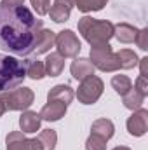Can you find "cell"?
Wrapping results in <instances>:
<instances>
[{
    "instance_id": "cell-4",
    "label": "cell",
    "mask_w": 148,
    "mask_h": 150,
    "mask_svg": "<svg viewBox=\"0 0 148 150\" xmlns=\"http://www.w3.org/2000/svg\"><path fill=\"white\" fill-rule=\"evenodd\" d=\"M35 100V93L30 87H16L11 91H4L0 93V103L4 105L5 112L7 110H26L28 107H32Z\"/></svg>"
},
{
    "instance_id": "cell-23",
    "label": "cell",
    "mask_w": 148,
    "mask_h": 150,
    "mask_svg": "<svg viewBox=\"0 0 148 150\" xmlns=\"http://www.w3.org/2000/svg\"><path fill=\"white\" fill-rule=\"evenodd\" d=\"M111 87L115 89L117 94L124 96V94L129 93V89L132 87V82H131V79H129L127 75H115V77L111 79Z\"/></svg>"
},
{
    "instance_id": "cell-9",
    "label": "cell",
    "mask_w": 148,
    "mask_h": 150,
    "mask_svg": "<svg viewBox=\"0 0 148 150\" xmlns=\"http://www.w3.org/2000/svg\"><path fill=\"white\" fill-rule=\"evenodd\" d=\"M58 143V133L54 129H44L37 138L30 140V150H54Z\"/></svg>"
},
{
    "instance_id": "cell-15",
    "label": "cell",
    "mask_w": 148,
    "mask_h": 150,
    "mask_svg": "<svg viewBox=\"0 0 148 150\" xmlns=\"http://www.w3.org/2000/svg\"><path fill=\"white\" fill-rule=\"evenodd\" d=\"M138 28L129 25V23H118V25H113V37L117 38L118 42L122 44H132L136 42L138 37Z\"/></svg>"
},
{
    "instance_id": "cell-14",
    "label": "cell",
    "mask_w": 148,
    "mask_h": 150,
    "mask_svg": "<svg viewBox=\"0 0 148 150\" xmlns=\"http://www.w3.org/2000/svg\"><path fill=\"white\" fill-rule=\"evenodd\" d=\"M70 72L73 75V79H77V80L82 82L84 79L94 75V67H92V63H91L87 58H75L73 61H72Z\"/></svg>"
},
{
    "instance_id": "cell-19",
    "label": "cell",
    "mask_w": 148,
    "mask_h": 150,
    "mask_svg": "<svg viewBox=\"0 0 148 150\" xmlns=\"http://www.w3.org/2000/svg\"><path fill=\"white\" fill-rule=\"evenodd\" d=\"M54 37H56V33H54L52 30L42 28V30H40V35H38L37 44H35L33 52H35V54H45V52H49L51 47L54 45Z\"/></svg>"
},
{
    "instance_id": "cell-3",
    "label": "cell",
    "mask_w": 148,
    "mask_h": 150,
    "mask_svg": "<svg viewBox=\"0 0 148 150\" xmlns=\"http://www.w3.org/2000/svg\"><path fill=\"white\" fill-rule=\"evenodd\" d=\"M25 77H26L25 61L14 56L0 54V93L19 87Z\"/></svg>"
},
{
    "instance_id": "cell-8",
    "label": "cell",
    "mask_w": 148,
    "mask_h": 150,
    "mask_svg": "<svg viewBox=\"0 0 148 150\" xmlns=\"http://www.w3.org/2000/svg\"><path fill=\"white\" fill-rule=\"evenodd\" d=\"M127 131L131 136H143L148 131V110L145 108H138L134 110L132 115L127 119Z\"/></svg>"
},
{
    "instance_id": "cell-30",
    "label": "cell",
    "mask_w": 148,
    "mask_h": 150,
    "mask_svg": "<svg viewBox=\"0 0 148 150\" xmlns=\"http://www.w3.org/2000/svg\"><path fill=\"white\" fill-rule=\"evenodd\" d=\"M2 4L9 7H19V5H25V0H2Z\"/></svg>"
},
{
    "instance_id": "cell-29",
    "label": "cell",
    "mask_w": 148,
    "mask_h": 150,
    "mask_svg": "<svg viewBox=\"0 0 148 150\" xmlns=\"http://www.w3.org/2000/svg\"><path fill=\"white\" fill-rule=\"evenodd\" d=\"M138 65H140V70H141L140 75L148 79V58H141V59L138 61Z\"/></svg>"
},
{
    "instance_id": "cell-27",
    "label": "cell",
    "mask_w": 148,
    "mask_h": 150,
    "mask_svg": "<svg viewBox=\"0 0 148 150\" xmlns=\"http://www.w3.org/2000/svg\"><path fill=\"white\" fill-rule=\"evenodd\" d=\"M136 44L141 51H147L148 49V28H143L138 32V37H136Z\"/></svg>"
},
{
    "instance_id": "cell-18",
    "label": "cell",
    "mask_w": 148,
    "mask_h": 150,
    "mask_svg": "<svg viewBox=\"0 0 148 150\" xmlns=\"http://www.w3.org/2000/svg\"><path fill=\"white\" fill-rule=\"evenodd\" d=\"M5 147L7 150H30V138L21 131H12L5 136Z\"/></svg>"
},
{
    "instance_id": "cell-22",
    "label": "cell",
    "mask_w": 148,
    "mask_h": 150,
    "mask_svg": "<svg viewBox=\"0 0 148 150\" xmlns=\"http://www.w3.org/2000/svg\"><path fill=\"white\" fill-rule=\"evenodd\" d=\"M25 67H26V77L33 79V80H40L45 77V67L42 61H38L35 58H28L25 61Z\"/></svg>"
},
{
    "instance_id": "cell-24",
    "label": "cell",
    "mask_w": 148,
    "mask_h": 150,
    "mask_svg": "<svg viewBox=\"0 0 148 150\" xmlns=\"http://www.w3.org/2000/svg\"><path fill=\"white\" fill-rule=\"evenodd\" d=\"M108 0H75V5L80 12H92V11H101L106 5Z\"/></svg>"
},
{
    "instance_id": "cell-20",
    "label": "cell",
    "mask_w": 148,
    "mask_h": 150,
    "mask_svg": "<svg viewBox=\"0 0 148 150\" xmlns=\"http://www.w3.org/2000/svg\"><path fill=\"white\" fill-rule=\"evenodd\" d=\"M115 54H117V59H118V68H122V70H131L140 61L138 54L134 51H131V49H120Z\"/></svg>"
},
{
    "instance_id": "cell-2",
    "label": "cell",
    "mask_w": 148,
    "mask_h": 150,
    "mask_svg": "<svg viewBox=\"0 0 148 150\" xmlns=\"http://www.w3.org/2000/svg\"><path fill=\"white\" fill-rule=\"evenodd\" d=\"M78 33L91 44V47L108 44L113 37V23L106 19H94L91 16H84L78 19Z\"/></svg>"
},
{
    "instance_id": "cell-1",
    "label": "cell",
    "mask_w": 148,
    "mask_h": 150,
    "mask_svg": "<svg viewBox=\"0 0 148 150\" xmlns=\"http://www.w3.org/2000/svg\"><path fill=\"white\" fill-rule=\"evenodd\" d=\"M44 21L25 7H9L0 2V49L16 56H28L33 52Z\"/></svg>"
},
{
    "instance_id": "cell-21",
    "label": "cell",
    "mask_w": 148,
    "mask_h": 150,
    "mask_svg": "<svg viewBox=\"0 0 148 150\" xmlns=\"http://www.w3.org/2000/svg\"><path fill=\"white\" fill-rule=\"evenodd\" d=\"M145 98H147L145 94H141L138 89L131 87L129 93H125V94L122 96V103H124V107L129 108V110H138V108H141Z\"/></svg>"
},
{
    "instance_id": "cell-25",
    "label": "cell",
    "mask_w": 148,
    "mask_h": 150,
    "mask_svg": "<svg viewBox=\"0 0 148 150\" xmlns=\"http://www.w3.org/2000/svg\"><path fill=\"white\" fill-rule=\"evenodd\" d=\"M85 150H106V140L96 134H91L85 142Z\"/></svg>"
},
{
    "instance_id": "cell-10",
    "label": "cell",
    "mask_w": 148,
    "mask_h": 150,
    "mask_svg": "<svg viewBox=\"0 0 148 150\" xmlns=\"http://www.w3.org/2000/svg\"><path fill=\"white\" fill-rule=\"evenodd\" d=\"M75 5V0H54V5L49 9V16L54 23H65L70 18V12Z\"/></svg>"
},
{
    "instance_id": "cell-32",
    "label": "cell",
    "mask_w": 148,
    "mask_h": 150,
    "mask_svg": "<svg viewBox=\"0 0 148 150\" xmlns=\"http://www.w3.org/2000/svg\"><path fill=\"white\" fill-rule=\"evenodd\" d=\"M113 150H131L129 147H115Z\"/></svg>"
},
{
    "instance_id": "cell-11",
    "label": "cell",
    "mask_w": 148,
    "mask_h": 150,
    "mask_svg": "<svg viewBox=\"0 0 148 150\" xmlns=\"http://www.w3.org/2000/svg\"><path fill=\"white\" fill-rule=\"evenodd\" d=\"M66 113V105L61 101H47L44 105V108L40 110V119L47 120V122H56L59 119H63Z\"/></svg>"
},
{
    "instance_id": "cell-26",
    "label": "cell",
    "mask_w": 148,
    "mask_h": 150,
    "mask_svg": "<svg viewBox=\"0 0 148 150\" xmlns=\"http://www.w3.org/2000/svg\"><path fill=\"white\" fill-rule=\"evenodd\" d=\"M33 9L37 11L38 16H45L49 12V7H51V0H30Z\"/></svg>"
},
{
    "instance_id": "cell-5",
    "label": "cell",
    "mask_w": 148,
    "mask_h": 150,
    "mask_svg": "<svg viewBox=\"0 0 148 150\" xmlns=\"http://www.w3.org/2000/svg\"><path fill=\"white\" fill-rule=\"evenodd\" d=\"M94 68L101 72H115L118 70V59L117 54L111 51L110 44H101L96 47H91V59Z\"/></svg>"
},
{
    "instance_id": "cell-7",
    "label": "cell",
    "mask_w": 148,
    "mask_h": 150,
    "mask_svg": "<svg viewBox=\"0 0 148 150\" xmlns=\"http://www.w3.org/2000/svg\"><path fill=\"white\" fill-rule=\"evenodd\" d=\"M54 45L58 47V52L63 58H77V54L82 49V44L72 30H63L59 33H56L54 37Z\"/></svg>"
},
{
    "instance_id": "cell-12",
    "label": "cell",
    "mask_w": 148,
    "mask_h": 150,
    "mask_svg": "<svg viewBox=\"0 0 148 150\" xmlns=\"http://www.w3.org/2000/svg\"><path fill=\"white\" fill-rule=\"evenodd\" d=\"M40 124H42V119H40V113L32 112V110H25L19 117V127L25 134H32V133H37L40 129Z\"/></svg>"
},
{
    "instance_id": "cell-31",
    "label": "cell",
    "mask_w": 148,
    "mask_h": 150,
    "mask_svg": "<svg viewBox=\"0 0 148 150\" xmlns=\"http://www.w3.org/2000/svg\"><path fill=\"white\" fill-rule=\"evenodd\" d=\"M4 113H5V108H4V105H2V103H0V117H2V115H4Z\"/></svg>"
},
{
    "instance_id": "cell-28",
    "label": "cell",
    "mask_w": 148,
    "mask_h": 150,
    "mask_svg": "<svg viewBox=\"0 0 148 150\" xmlns=\"http://www.w3.org/2000/svg\"><path fill=\"white\" fill-rule=\"evenodd\" d=\"M134 89H138L141 94H145V96H148V79L147 77H138L136 79V82H134Z\"/></svg>"
},
{
    "instance_id": "cell-13",
    "label": "cell",
    "mask_w": 148,
    "mask_h": 150,
    "mask_svg": "<svg viewBox=\"0 0 148 150\" xmlns=\"http://www.w3.org/2000/svg\"><path fill=\"white\" fill-rule=\"evenodd\" d=\"M73 96H75L73 89L68 84H58L47 93V101H61V103H65L68 107L72 103Z\"/></svg>"
},
{
    "instance_id": "cell-16",
    "label": "cell",
    "mask_w": 148,
    "mask_h": 150,
    "mask_svg": "<svg viewBox=\"0 0 148 150\" xmlns=\"http://www.w3.org/2000/svg\"><path fill=\"white\" fill-rule=\"evenodd\" d=\"M91 134H96V136H99V138L108 142L115 134V126H113V122L110 119H98L91 126Z\"/></svg>"
},
{
    "instance_id": "cell-6",
    "label": "cell",
    "mask_w": 148,
    "mask_h": 150,
    "mask_svg": "<svg viewBox=\"0 0 148 150\" xmlns=\"http://www.w3.org/2000/svg\"><path fill=\"white\" fill-rule=\"evenodd\" d=\"M103 89H105L103 80L96 75H91L80 82V86L77 89V98L82 105H94L101 98Z\"/></svg>"
},
{
    "instance_id": "cell-17",
    "label": "cell",
    "mask_w": 148,
    "mask_h": 150,
    "mask_svg": "<svg viewBox=\"0 0 148 150\" xmlns=\"http://www.w3.org/2000/svg\"><path fill=\"white\" fill-rule=\"evenodd\" d=\"M45 67V75L47 77H58L61 75L63 68H65V58L59 52H51L44 63Z\"/></svg>"
}]
</instances>
